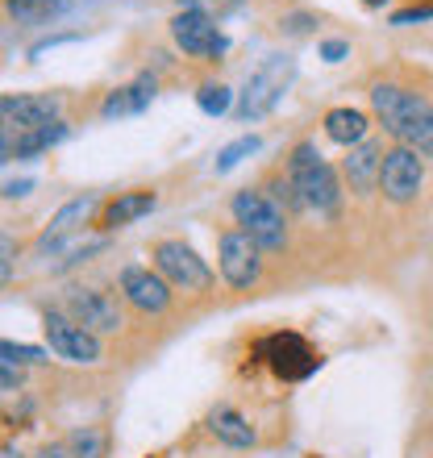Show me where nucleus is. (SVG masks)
<instances>
[{
  "label": "nucleus",
  "instance_id": "f257e3e1",
  "mask_svg": "<svg viewBox=\"0 0 433 458\" xmlns=\"http://www.w3.org/2000/svg\"><path fill=\"white\" fill-rule=\"evenodd\" d=\"M371 109L384 121V130L396 138V146H412L429 155L433 150V105L412 97L400 84H375L371 88Z\"/></svg>",
  "mask_w": 433,
  "mask_h": 458
},
{
  "label": "nucleus",
  "instance_id": "f03ea898",
  "mask_svg": "<svg viewBox=\"0 0 433 458\" xmlns=\"http://www.w3.org/2000/svg\"><path fill=\"white\" fill-rule=\"evenodd\" d=\"M288 180L296 188L304 208H317L321 217H334L342 208V183H337L334 167L321 158L313 142H296L288 155Z\"/></svg>",
  "mask_w": 433,
  "mask_h": 458
},
{
  "label": "nucleus",
  "instance_id": "7ed1b4c3",
  "mask_svg": "<svg viewBox=\"0 0 433 458\" xmlns=\"http://www.w3.org/2000/svg\"><path fill=\"white\" fill-rule=\"evenodd\" d=\"M229 208H233V221H238L263 250H284V246H288V213H284L267 192L242 188Z\"/></svg>",
  "mask_w": 433,
  "mask_h": 458
},
{
  "label": "nucleus",
  "instance_id": "20e7f679",
  "mask_svg": "<svg viewBox=\"0 0 433 458\" xmlns=\"http://www.w3.org/2000/svg\"><path fill=\"white\" fill-rule=\"evenodd\" d=\"M292 75H296V63L288 59V55H271V59L259 67V72L246 80V88H242V100H238V117L242 121H259L267 117V113L279 105V97H284V88L292 84Z\"/></svg>",
  "mask_w": 433,
  "mask_h": 458
},
{
  "label": "nucleus",
  "instance_id": "39448f33",
  "mask_svg": "<svg viewBox=\"0 0 433 458\" xmlns=\"http://www.w3.org/2000/svg\"><path fill=\"white\" fill-rule=\"evenodd\" d=\"M150 259H155V271H158L163 279H167L171 288L205 292L208 284H213V271H208V263L192 250V246H188V242H180V238L155 242Z\"/></svg>",
  "mask_w": 433,
  "mask_h": 458
},
{
  "label": "nucleus",
  "instance_id": "423d86ee",
  "mask_svg": "<svg viewBox=\"0 0 433 458\" xmlns=\"http://www.w3.org/2000/svg\"><path fill=\"white\" fill-rule=\"evenodd\" d=\"M421 180H425L421 150H412V146H392V150L384 155L379 188H384V196L392 200V205H409V200H417Z\"/></svg>",
  "mask_w": 433,
  "mask_h": 458
},
{
  "label": "nucleus",
  "instance_id": "0eeeda50",
  "mask_svg": "<svg viewBox=\"0 0 433 458\" xmlns=\"http://www.w3.org/2000/svg\"><path fill=\"white\" fill-rule=\"evenodd\" d=\"M221 276L229 288H250L263 276V246L246 233V229H229L221 233Z\"/></svg>",
  "mask_w": 433,
  "mask_h": 458
},
{
  "label": "nucleus",
  "instance_id": "6e6552de",
  "mask_svg": "<svg viewBox=\"0 0 433 458\" xmlns=\"http://www.w3.org/2000/svg\"><path fill=\"white\" fill-rule=\"evenodd\" d=\"M42 329H47L50 350L67 362H100V338L92 329H84L80 321H72L67 313H47L42 317Z\"/></svg>",
  "mask_w": 433,
  "mask_h": 458
},
{
  "label": "nucleus",
  "instance_id": "1a4fd4ad",
  "mask_svg": "<svg viewBox=\"0 0 433 458\" xmlns=\"http://www.w3.org/2000/svg\"><path fill=\"white\" fill-rule=\"evenodd\" d=\"M171 38H175V47L183 55H196V59H216V55H225V38L216 34V25L208 21V13L200 9H183L175 21H171Z\"/></svg>",
  "mask_w": 433,
  "mask_h": 458
},
{
  "label": "nucleus",
  "instance_id": "9d476101",
  "mask_svg": "<svg viewBox=\"0 0 433 458\" xmlns=\"http://www.w3.org/2000/svg\"><path fill=\"white\" fill-rule=\"evenodd\" d=\"M263 359L271 362V371L284 375V379H304V375H313L321 367L317 359V350L301 338V334H276V338H267L263 346Z\"/></svg>",
  "mask_w": 433,
  "mask_h": 458
},
{
  "label": "nucleus",
  "instance_id": "9b49d317",
  "mask_svg": "<svg viewBox=\"0 0 433 458\" xmlns=\"http://www.w3.org/2000/svg\"><path fill=\"white\" fill-rule=\"evenodd\" d=\"M67 317L80 321L92 334H117L121 329V309L108 292L97 288H72L67 292Z\"/></svg>",
  "mask_w": 433,
  "mask_h": 458
},
{
  "label": "nucleus",
  "instance_id": "f8f14e48",
  "mask_svg": "<svg viewBox=\"0 0 433 458\" xmlns=\"http://www.w3.org/2000/svg\"><path fill=\"white\" fill-rule=\"evenodd\" d=\"M121 296L138 309V313H163L171 304V284L150 267H125L121 271Z\"/></svg>",
  "mask_w": 433,
  "mask_h": 458
},
{
  "label": "nucleus",
  "instance_id": "ddd939ff",
  "mask_svg": "<svg viewBox=\"0 0 433 458\" xmlns=\"http://www.w3.org/2000/svg\"><path fill=\"white\" fill-rule=\"evenodd\" d=\"M59 97H50V92H42V97H4L0 100V113H4V130H42V125H50V121H59Z\"/></svg>",
  "mask_w": 433,
  "mask_h": 458
},
{
  "label": "nucleus",
  "instance_id": "4468645a",
  "mask_svg": "<svg viewBox=\"0 0 433 458\" xmlns=\"http://www.w3.org/2000/svg\"><path fill=\"white\" fill-rule=\"evenodd\" d=\"M384 146L379 142H359V146H350L346 158H342V175H346L350 183V192H359L367 196L379 183V171H384Z\"/></svg>",
  "mask_w": 433,
  "mask_h": 458
},
{
  "label": "nucleus",
  "instance_id": "2eb2a0df",
  "mask_svg": "<svg viewBox=\"0 0 433 458\" xmlns=\"http://www.w3.org/2000/svg\"><path fill=\"white\" fill-rule=\"evenodd\" d=\"M92 213H97V196H75V200H67V205L55 213V221L47 225V233H42L38 246H42V250H55V246H59L67 233H75Z\"/></svg>",
  "mask_w": 433,
  "mask_h": 458
},
{
  "label": "nucleus",
  "instance_id": "dca6fc26",
  "mask_svg": "<svg viewBox=\"0 0 433 458\" xmlns=\"http://www.w3.org/2000/svg\"><path fill=\"white\" fill-rule=\"evenodd\" d=\"M150 97H155V80L150 75H142V80H133V84L125 88H113L105 97V105H100V117H133V113H142L146 105H150Z\"/></svg>",
  "mask_w": 433,
  "mask_h": 458
},
{
  "label": "nucleus",
  "instance_id": "f3484780",
  "mask_svg": "<svg viewBox=\"0 0 433 458\" xmlns=\"http://www.w3.org/2000/svg\"><path fill=\"white\" fill-rule=\"evenodd\" d=\"M158 205V196L150 192V188H138V192H121L117 200H108L105 208V217H100V225L105 229H121V225H130V221L146 217L150 208Z\"/></svg>",
  "mask_w": 433,
  "mask_h": 458
},
{
  "label": "nucleus",
  "instance_id": "a211bd4d",
  "mask_svg": "<svg viewBox=\"0 0 433 458\" xmlns=\"http://www.w3.org/2000/svg\"><path fill=\"white\" fill-rule=\"evenodd\" d=\"M325 138L337 146H359L367 142V113L362 109H329L325 113Z\"/></svg>",
  "mask_w": 433,
  "mask_h": 458
},
{
  "label": "nucleus",
  "instance_id": "6ab92c4d",
  "mask_svg": "<svg viewBox=\"0 0 433 458\" xmlns=\"http://www.w3.org/2000/svg\"><path fill=\"white\" fill-rule=\"evenodd\" d=\"M208 429H213L216 442H225V446H233V450L254 446V429H250V421H246L242 412L225 409V404L208 412Z\"/></svg>",
  "mask_w": 433,
  "mask_h": 458
},
{
  "label": "nucleus",
  "instance_id": "aec40b11",
  "mask_svg": "<svg viewBox=\"0 0 433 458\" xmlns=\"http://www.w3.org/2000/svg\"><path fill=\"white\" fill-rule=\"evenodd\" d=\"M4 9L17 25H47L55 13H63V0H4Z\"/></svg>",
  "mask_w": 433,
  "mask_h": 458
},
{
  "label": "nucleus",
  "instance_id": "412c9836",
  "mask_svg": "<svg viewBox=\"0 0 433 458\" xmlns=\"http://www.w3.org/2000/svg\"><path fill=\"white\" fill-rule=\"evenodd\" d=\"M63 138H67V121H50V125H42V130H30V133H21V138H17V150H13V155L34 158V155H42L47 146L63 142Z\"/></svg>",
  "mask_w": 433,
  "mask_h": 458
},
{
  "label": "nucleus",
  "instance_id": "4be33fe9",
  "mask_svg": "<svg viewBox=\"0 0 433 458\" xmlns=\"http://www.w3.org/2000/svg\"><path fill=\"white\" fill-rule=\"evenodd\" d=\"M67 446H72L75 458H105L108 454V434L100 425H80L67 434Z\"/></svg>",
  "mask_w": 433,
  "mask_h": 458
},
{
  "label": "nucleus",
  "instance_id": "5701e85b",
  "mask_svg": "<svg viewBox=\"0 0 433 458\" xmlns=\"http://www.w3.org/2000/svg\"><path fill=\"white\" fill-rule=\"evenodd\" d=\"M263 146V138H254V133H246V138H238V142H229L221 155H216V163H213V171L216 175H225V171H233L242 163V158H250L254 150Z\"/></svg>",
  "mask_w": 433,
  "mask_h": 458
},
{
  "label": "nucleus",
  "instance_id": "b1692460",
  "mask_svg": "<svg viewBox=\"0 0 433 458\" xmlns=\"http://www.w3.org/2000/svg\"><path fill=\"white\" fill-rule=\"evenodd\" d=\"M196 105H200V113H208V117H221V113L229 109V88L225 84H200Z\"/></svg>",
  "mask_w": 433,
  "mask_h": 458
},
{
  "label": "nucleus",
  "instance_id": "393cba45",
  "mask_svg": "<svg viewBox=\"0 0 433 458\" xmlns=\"http://www.w3.org/2000/svg\"><path fill=\"white\" fill-rule=\"evenodd\" d=\"M0 354H4V362H17V367H25V362H47L50 354L38 346H21V342H0Z\"/></svg>",
  "mask_w": 433,
  "mask_h": 458
},
{
  "label": "nucleus",
  "instance_id": "a878e982",
  "mask_svg": "<svg viewBox=\"0 0 433 458\" xmlns=\"http://www.w3.org/2000/svg\"><path fill=\"white\" fill-rule=\"evenodd\" d=\"M313 25H317L313 13H288V17L279 21V30H284V34H292V38H301V34H309Z\"/></svg>",
  "mask_w": 433,
  "mask_h": 458
},
{
  "label": "nucleus",
  "instance_id": "bb28decb",
  "mask_svg": "<svg viewBox=\"0 0 433 458\" xmlns=\"http://www.w3.org/2000/svg\"><path fill=\"white\" fill-rule=\"evenodd\" d=\"M350 55V42H342V38H329V42H321V59L325 63H342Z\"/></svg>",
  "mask_w": 433,
  "mask_h": 458
},
{
  "label": "nucleus",
  "instance_id": "cd10ccee",
  "mask_svg": "<svg viewBox=\"0 0 433 458\" xmlns=\"http://www.w3.org/2000/svg\"><path fill=\"white\" fill-rule=\"evenodd\" d=\"M0 279H4V284L13 279V238L9 233L0 238Z\"/></svg>",
  "mask_w": 433,
  "mask_h": 458
},
{
  "label": "nucleus",
  "instance_id": "c85d7f7f",
  "mask_svg": "<svg viewBox=\"0 0 433 458\" xmlns=\"http://www.w3.org/2000/svg\"><path fill=\"white\" fill-rule=\"evenodd\" d=\"M0 387H4V392H17V387H21V367H17V362H4V367H0Z\"/></svg>",
  "mask_w": 433,
  "mask_h": 458
},
{
  "label": "nucleus",
  "instance_id": "c756f323",
  "mask_svg": "<svg viewBox=\"0 0 433 458\" xmlns=\"http://www.w3.org/2000/svg\"><path fill=\"white\" fill-rule=\"evenodd\" d=\"M425 17H433V4H421V9H400L396 17H392V25H409V21H425Z\"/></svg>",
  "mask_w": 433,
  "mask_h": 458
},
{
  "label": "nucleus",
  "instance_id": "7c9ffc66",
  "mask_svg": "<svg viewBox=\"0 0 433 458\" xmlns=\"http://www.w3.org/2000/svg\"><path fill=\"white\" fill-rule=\"evenodd\" d=\"M38 458H75V454H72L67 442H47V446L38 450Z\"/></svg>",
  "mask_w": 433,
  "mask_h": 458
},
{
  "label": "nucleus",
  "instance_id": "2f4dec72",
  "mask_svg": "<svg viewBox=\"0 0 433 458\" xmlns=\"http://www.w3.org/2000/svg\"><path fill=\"white\" fill-rule=\"evenodd\" d=\"M30 192V180H21V183H4V196H25Z\"/></svg>",
  "mask_w": 433,
  "mask_h": 458
},
{
  "label": "nucleus",
  "instance_id": "473e14b6",
  "mask_svg": "<svg viewBox=\"0 0 433 458\" xmlns=\"http://www.w3.org/2000/svg\"><path fill=\"white\" fill-rule=\"evenodd\" d=\"M0 458H21V454H17V450H13V446H4V454H0Z\"/></svg>",
  "mask_w": 433,
  "mask_h": 458
},
{
  "label": "nucleus",
  "instance_id": "72a5a7b5",
  "mask_svg": "<svg viewBox=\"0 0 433 458\" xmlns=\"http://www.w3.org/2000/svg\"><path fill=\"white\" fill-rule=\"evenodd\" d=\"M362 4H367V9H379V4H384V0H362Z\"/></svg>",
  "mask_w": 433,
  "mask_h": 458
}]
</instances>
